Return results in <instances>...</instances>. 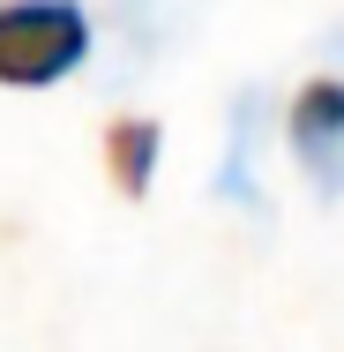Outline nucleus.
<instances>
[{"instance_id": "obj_4", "label": "nucleus", "mask_w": 344, "mask_h": 352, "mask_svg": "<svg viewBox=\"0 0 344 352\" xmlns=\"http://www.w3.org/2000/svg\"><path fill=\"white\" fill-rule=\"evenodd\" d=\"M262 98L255 90H240V105H232V142H225V203H262L255 195V173H262Z\"/></svg>"}, {"instance_id": "obj_1", "label": "nucleus", "mask_w": 344, "mask_h": 352, "mask_svg": "<svg viewBox=\"0 0 344 352\" xmlns=\"http://www.w3.org/2000/svg\"><path fill=\"white\" fill-rule=\"evenodd\" d=\"M98 45V23L82 0H0V82L8 90H53Z\"/></svg>"}, {"instance_id": "obj_3", "label": "nucleus", "mask_w": 344, "mask_h": 352, "mask_svg": "<svg viewBox=\"0 0 344 352\" xmlns=\"http://www.w3.org/2000/svg\"><path fill=\"white\" fill-rule=\"evenodd\" d=\"M157 150H165V128H157L150 113H120V120L105 128V173H113L120 195H150V180H157Z\"/></svg>"}, {"instance_id": "obj_2", "label": "nucleus", "mask_w": 344, "mask_h": 352, "mask_svg": "<svg viewBox=\"0 0 344 352\" xmlns=\"http://www.w3.org/2000/svg\"><path fill=\"white\" fill-rule=\"evenodd\" d=\"M284 142H292L299 173H307L322 195H344V75L299 82V98H292V113H284Z\"/></svg>"}]
</instances>
